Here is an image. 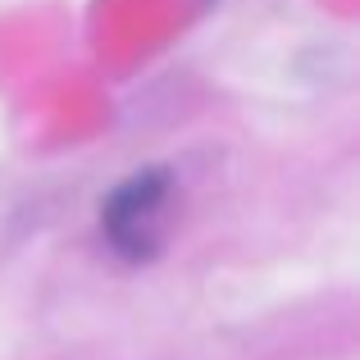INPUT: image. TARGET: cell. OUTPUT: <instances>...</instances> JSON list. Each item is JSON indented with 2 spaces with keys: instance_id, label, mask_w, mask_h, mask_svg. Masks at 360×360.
Here are the masks:
<instances>
[{
  "instance_id": "1",
  "label": "cell",
  "mask_w": 360,
  "mask_h": 360,
  "mask_svg": "<svg viewBox=\"0 0 360 360\" xmlns=\"http://www.w3.org/2000/svg\"><path fill=\"white\" fill-rule=\"evenodd\" d=\"M169 201V174L165 169H141L128 183H119L101 205V229L110 246L128 260H146L160 246V214Z\"/></svg>"
}]
</instances>
